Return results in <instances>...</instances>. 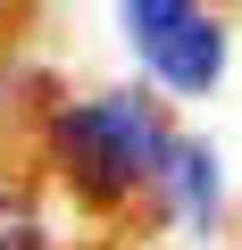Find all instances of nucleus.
Listing matches in <instances>:
<instances>
[{
  "label": "nucleus",
  "mask_w": 242,
  "mask_h": 250,
  "mask_svg": "<svg viewBox=\"0 0 242 250\" xmlns=\"http://www.w3.org/2000/svg\"><path fill=\"white\" fill-rule=\"evenodd\" d=\"M176 125L134 100V92H109V100H84V108H59L50 117V150L67 167L75 192L92 200H134V192H167V159H176Z\"/></svg>",
  "instance_id": "obj_1"
},
{
  "label": "nucleus",
  "mask_w": 242,
  "mask_h": 250,
  "mask_svg": "<svg viewBox=\"0 0 242 250\" xmlns=\"http://www.w3.org/2000/svg\"><path fill=\"white\" fill-rule=\"evenodd\" d=\"M126 34L142 50V67L167 83V92H217L225 75V34L200 0H126Z\"/></svg>",
  "instance_id": "obj_2"
},
{
  "label": "nucleus",
  "mask_w": 242,
  "mask_h": 250,
  "mask_svg": "<svg viewBox=\"0 0 242 250\" xmlns=\"http://www.w3.org/2000/svg\"><path fill=\"white\" fill-rule=\"evenodd\" d=\"M0 250H50L42 217H34L25 200H9V192H0Z\"/></svg>",
  "instance_id": "obj_3"
}]
</instances>
